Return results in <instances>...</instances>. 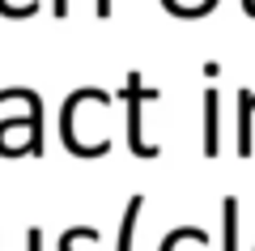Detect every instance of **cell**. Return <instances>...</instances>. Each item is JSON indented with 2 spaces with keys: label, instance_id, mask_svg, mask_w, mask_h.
I'll list each match as a JSON object with an SVG mask.
<instances>
[{
  "label": "cell",
  "instance_id": "obj_6",
  "mask_svg": "<svg viewBox=\"0 0 255 251\" xmlns=\"http://www.w3.org/2000/svg\"><path fill=\"white\" fill-rule=\"evenodd\" d=\"M145 209V196H132L124 209V222H119V239H115V251H132V234H136V217Z\"/></svg>",
  "mask_w": 255,
  "mask_h": 251
},
{
  "label": "cell",
  "instance_id": "obj_5",
  "mask_svg": "<svg viewBox=\"0 0 255 251\" xmlns=\"http://www.w3.org/2000/svg\"><path fill=\"white\" fill-rule=\"evenodd\" d=\"M221 251H238V200H221Z\"/></svg>",
  "mask_w": 255,
  "mask_h": 251
},
{
  "label": "cell",
  "instance_id": "obj_10",
  "mask_svg": "<svg viewBox=\"0 0 255 251\" xmlns=\"http://www.w3.org/2000/svg\"><path fill=\"white\" fill-rule=\"evenodd\" d=\"M51 13H55V17H64V13H68V0H51Z\"/></svg>",
  "mask_w": 255,
  "mask_h": 251
},
{
  "label": "cell",
  "instance_id": "obj_11",
  "mask_svg": "<svg viewBox=\"0 0 255 251\" xmlns=\"http://www.w3.org/2000/svg\"><path fill=\"white\" fill-rule=\"evenodd\" d=\"M243 9H247V13H251V17H255V0H243Z\"/></svg>",
  "mask_w": 255,
  "mask_h": 251
},
{
  "label": "cell",
  "instance_id": "obj_1",
  "mask_svg": "<svg viewBox=\"0 0 255 251\" xmlns=\"http://www.w3.org/2000/svg\"><path fill=\"white\" fill-rule=\"evenodd\" d=\"M119 98L128 102V145H132V153H136V158H157L162 149H157L153 141H145V136H140V111H145V102H157L162 94L149 90L145 81H140V72H128Z\"/></svg>",
  "mask_w": 255,
  "mask_h": 251
},
{
  "label": "cell",
  "instance_id": "obj_7",
  "mask_svg": "<svg viewBox=\"0 0 255 251\" xmlns=\"http://www.w3.org/2000/svg\"><path fill=\"white\" fill-rule=\"evenodd\" d=\"M170 13H179V17H200V13H209L217 0H162Z\"/></svg>",
  "mask_w": 255,
  "mask_h": 251
},
{
  "label": "cell",
  "instance_id": "obj_2",
  "mask_svg": "<svg viewBox=\"0 0 255 251\" xmlns=\"http://www.w3.org/2000/svg\"><path fill=\"white\" fill-rule=\"evenodd\" d=\"M21 98L30 107V119H21V124L30 128V145H26V158H38L43 153V98H38L34 90H26V85H13V90H0V107L4 102ZM17 128V119H0V158H4V149H9V132Z\"/></svg>",
  "mask_w": 255,
  "mask_h": 251
},
{
  "label": "cell",
  "instance_id": "obj_8",
  "mask_svg": "<svg viewBox=\"0 0 255 251\" xmlns=\"http://www.w3.org/2000/svg\"><path fill=\"white\" fill-rule=\"evenodd\" d=\"M77 239H81V226L64 230V234H60V251H77Z\"/></svg>",
  "mask_w": 255,
  "mask_h": 251
},
{
  "label": "cell",
  "instance_id": "obj_3",
  "mask_svg": "<svg viewBox=\"0 0 255 251\" xmlns=\"http://www.w3.org/2000/svg\"><path fill=\"white\" fill-rule=\"evenodd\" d=\"M221 149V94L217 85L204 90V158H217Z\"/></svg>",
  "mask_w": 255,
  "mask_h": 251
},
{
  "label": "cell",
  "instance_id": "obj_4",
  "mask_svg": "<svg viewBox=\"0 0 255 251\" xmlns=\"http://www.w3.org/2000/svg\"><path fill=\"white\" fill-rule=\"evenodd\" d=\"M251 124H255V90H238V158H251L255 149Z\"/></svg>",
  "mask_w": 255,
  "mask_h": 251
},
{
  "label": "cell",
  "instance_id": "obj_9",
  "mask_svg": "<svg viewBox=\"0 0 255 251\" xmlns=\"http://www.w3.org/2000/svg\"><path fill=\"white\" fill-rule=\"evenodd\" d=\"M26 243H30V251H43V230H38V226H34V230L26 234Z\"/></svg>",
  "mask_w": 255,
  "mask_h": 251
}]
</instances>
